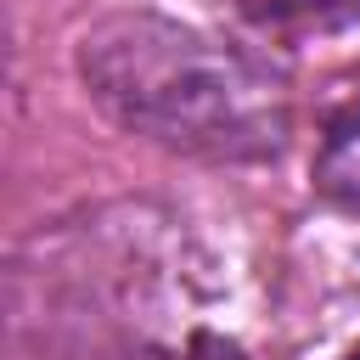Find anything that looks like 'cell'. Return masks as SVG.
<instances>
[{
    "instance_id": "cell-2",
    "label": "cell",
    "mask_w": 360,
    "mask_h": 360,
    "mask_svg": "<svg viewBox=\"0 0 360 360\" xmlns=\"http://www.w3.org/2000/svg\"><path fill=\"white\" fill-rule=\"evenodd\" d=\"M141 219H90L56 236H34L39 264L17 259V321L39 326V343L68 349H118L158 326L163 264Z\"/></svg>"
},
{
    "instance_id": "cell-5",
    "label": "cell",
    "mask_w": 360,
    "mask_h": 360,
    "mask_svg": "<svg viewBox=\"0 0 360 360\" xmlns=\"http://www.w3.org/2000/svg\"><path fill=\"white\" fill-rule=\"evenodd\" d=\"M349 360H360V354H349Z\"/></svg>"
},
{
    "instance_id": "cell-4",
    "label": "cell",
    "mask_w": 360,
    "mask_h": 360,
    "mask_svg": "<svg viewBox=\"0 0 360 360\" xmlns=\"http://www.w3.org/2000/svg\"><path fill=\"white\" fill-rule=\"evenodd\" d=\"M354 6L360 0H242V11L259 22H321V17H338Z\"/></svg>"
},
{
    "instance_id": "cell-3",
    "label": "cell",
    "mask_w": 360,
    "mask_h": 360,
    "mask_svg": "<svg viewBox=\"0 0 360 360\" xmlns=\"http://www.w3.org/2000/svg\"><path fill=\"white\" fill-rule=\"evenodd\" d=\"M315 191L349 214H360V101L338 107L315 146Z\"/></svg>"
},
{
    "instance_id": "cell-1",
    "label": "cell",
    "mask_w": 360,
    "mask_h": 360,
    "mask_svg": "<svg viewBox=\"0 0 360 360\" xmlns=\"http://www.w3.org/2000/svg\"><path fill=\"white\" fill-rule=\"evenodd\" d=\"M73 68L101 118L180 158L259 163L281 152L292 124L270 62L152 6L101 11L73 45Z\"/></svg>"
}]
</instances>
